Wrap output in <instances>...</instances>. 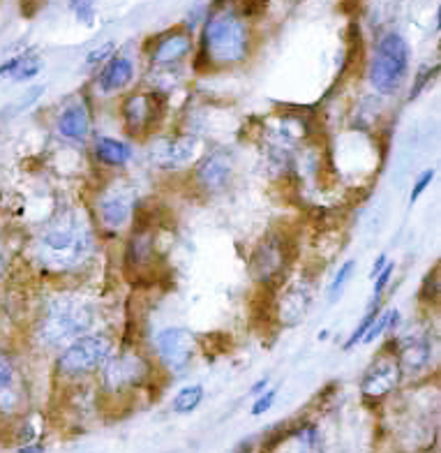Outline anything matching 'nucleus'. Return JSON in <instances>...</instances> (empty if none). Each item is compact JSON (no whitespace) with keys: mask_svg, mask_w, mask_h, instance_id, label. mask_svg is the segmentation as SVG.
<instances>
[{"mask_svg":"<svg viewBox=\"0 0 441 453\" xmlns=\"http://www.w3.org/2000/svg\"><path fill=\"white\" fill-rule=\"evenodd\" d=\"M97 252L95 222L81 209H65L51 218L37 236L35 257L56 275L79 273Z\"/></svg>","mask_w":441,"mask_h":453,"instance_id":"1","label":"nucleus"},{"mask_svg":"<svg viewBox=\"0 0 441 453\" xmlns=\"http://www.w3.org/2000/svg\"><path fill=\"white\" fill-rule=\"evenodd\" d=\"M250 26L243 14L227 3H217L203 21L197 63H203L210 70L240 65L250 56Z\"/></svg>","mask_w":441,"mask_h":453,"instance_id":"2","label":"nucleus"},{"mask_svg":"<svg viewBox=\"0 0 441 453\" xmlns=\"http://www.w3.org/2000/svg\"><path fill=\"white\" fill-rule=\"evenodd\" d=\"M95 305L90 303L88 298L72 292L56 294L42 305L37 317V340L49 349H60L70 345L72 340L90 334V328L95 326Z\"/></svg>","mask_w":441,"mask_h":453,"instance_id":"3","label":"nucleus"},{"mask_svg":"<svg viewBox=\"0 0 441 453\" xmlns=\"http://www.w3.org/2000/svg\"><path fill=\"white\" fill-rule=\"evenodd\" d=\"M412 51L399 33H386L376 42L375 56L368 67V81L379 96H398L409 74Z\"/></svg>","mask_w":441,"mask_h":453,"instance_id":"4","label":"nucleus"},{"mask_svg":"<svg viewBox=\"0 0 441 453\" xmlns=\"http://www.w3.org/2000/svg\"><path fill=\"white\" fill-rule=\"evenodd\" d=\"M114 352V342L102 334H86L63 347L56 358V372L65 380H81L95 375Z\"/></svg>","mask_w":441,"mask_h":453,"instance_id":"5","label":"nucleus"},{"mask_svg":"<svg viewBox=\"0 0 441 453\" xmlns=\"http://www.w3.org/2000/svg\"><path fill=\"white\" fill-rule=\"evenodd\" d=\"M137 188L127 179H111L95 195V222L109 234L123 232L137 213Z\"/></svg>","mask_w":441,"mask_h":453,"instance_id":"6","label":"nucleus"},{"mask_svg":"<svg viewBox=\"0 0 441 453\" xmlns=\"http://www.w3.org/2000/svg\"><path fill=\"white\" fill-rule=\"evenodd\" d=\"M102 388L109 395H123L137 391L153 377V364L134 349H123L104 361L102 365Z\"/></svg>","mask_w":441,"mask_h":453,"instance_id":"7","label":"nucleus"},{"mask_svg":"<svg viewBox=\"0 0 441 453\" xmlns=\"http://www.w3.org/2000/svg\"><path fill=\"white\" fill-rule=\"evenodd\" d=\"M293 248L285 234H269L250 255V278L262 287H278L285 280Z\"/></svg>","mask_w":441,"mask_h":453,"instance_id":"8","label":"nucleus"},{"mask_svg":"<svg viewBox=\"0 0 441 453\" xmlns=\"http://www.w3.org/2000/svg\"><path fill=\"white\" fill-rule=\"evenodd\" d=\"M167 100L157 90H137L130 93L120 102V119L125 126L127 134L132 137H143L156 130V126L164 116Z\"/></svg>","mask_w":441,"mask_h":453,"instance_id":"9","label":"nucleus"},{"mask_svg":"<svg viewBox=\"0 0 441 453\" xmlns=\"http://www.w3.org/2000/svg\"><path fill=\"white\" fill-rule=\"evenodd\" d=\"M197 335L186 326L162 328L156 338V354L169 372H183L194 358Z\"/></svg>","mask_w":441,"mask_h":453,"instance_id":"10","label":"nucleus"},{"mask_svg":"<svg viewBox=\"0 0 441 453\" xmlns=\"http://www.w3.org/2000/svg\"><path fill=\"white\" fill-rule=\"evenodd\" d=\"M197 137H157L150 142L148 162L160 172H179L186 169L199 156Z\"/></svg>","mask_w":441,"mask_h":453,"instance_id":"11","label":"nucleus"},{"mask_svg":"<svg viewBox=\"0 0 441 453\" xmlns=\"http://www.w3.org/2000/svg\"><path fill=\"white\" fill-rule=\"evenodd\" d=\"M194 183L206 195H220L233 180V157L224 150H215L199 157L194 167Z\"/></svg>","mask_w":441,"mask_h":453,"instance_id":"12","label":"nucleus"},{"mask_svg":"<svg viewBox=\"0 0 441 453\" xmlns=\"http://www.w3.org/2000/svg\"><path fill=\"white\" fill-rule=\"evenodd\" d=\"M312 301H315V285L310 278H300L285 287V292L278 298V319L282 326H296L310 312Z\"/></svg>","mask_w":441,"mask_h":453,"instance_id":"13","label":"nucleus"},{"mask_svg":"<svg viewBox=\"0 0 441 453\" xmlns=\"http://www.w3.org/2000/svg\"><path fill=\"white\" fill-rule=\"evenodd\" d=\"M194 49L190 30L176 28L160 35L148 49L150 65L156 67H173L179 65L180 60H186L190 51Z\"/></svg>","mask_w":441,"mask_h":453,"instance_id":"14","label":"nucleus"},{"mask_svg":"<svg viewBox=\"0 0 441 453\" xmlns=\"http://www.w3.org/2000/svg\"><path fill=\"white\" fill-rule=\"evenodd\" d=\"M399 377H402V372H399L395 357H379L370 368L365 370L361 391H363L365 398H386L391 391L398 388Z\"/></svg>","mask_w":441,"mask_h":453,"instance_id":"15","label":"nucleus"},{"mask_svg":"<svg viewBox=\"0 0 441 453\" xmlns=\"http://www.w3.org/2000/svg\"><path fill=\"white\" fill-rule=\"evenodd\" d=\"M60 137H65L67 142L84 143L90 137V111L81 97L72 100L70 104L60 109L58 120H56Z\"/></svg>","mask_w":441,"mask_h":453,"instance_id":"16","label":"nucleus"},{"mask_svg":"<svg viewBox=\"0 0 441 453\" xmlns=\"http://www.w3.org/2000/svg\"><path fill=\"white\" fill-rule=\"evenodd\" d=\"M134 81V63L127 56H111L107 63H102L100 74L95 77L97 88L104 96H114Z\"/></svg>","mask_w":441,"mask_h":453,"instance_id":"17","label":"nucleus"},{"mask_svg":"<svg viewBox=\"0 0 441 453\" xmlns=\"http://www.w3.org/2000/svg\"><path fill=\"white\" fill-rule=\"evenodd\" d=\"M395 361H398L402 375H418L432 361V342H430V338H421V335L405 338L399 342Z\"/></svg>","mask_w":441,"mask_h":453,"instance_id":"18","label":"nucleus"},{"mask_svg":"<svg viewBox=\"0 0 441 453\" xmlns=\"http://www.w3.org/2000/svg\"><path fill=\"white\" fill-rule=\"evenodd\" d=\"M156 262V234L153 226H139L125 245V266L134 271L150 269Z\"/></svg>","mask_w":441,"mask_h":453,"instance_id":"19","label":"nucleus"},{"mask_svg":"<svg viewBox=\"0 0 441 453\" xmlns=\"http://www.w3.org/2000/svg\"><path fill=\"white\" fill-rule=\"evenodd\" d=\"M93 153H95V160L114 169H123L132 162V146L123 139L97 137V142L93 143Z\"/></svg>","mask_w":441,"mask_h":453,"instance_id":"20","label":"nucleus"},{"mask_svg":"<svg viewBox=\"0 0 441 453\" xmlns=\"http://www.w3.org/2000/svg\"><path fill=\"white\" fill-rule=\"evenodd\" d=\"M42 70V58L35 51H24L14 58L0 63V77H10L12 81H30Z\"/></svg>","mask_w":441,"mask_h":453,"instance_id":"21","label":"nucleus"},{"mask_svg":"<svg viewBox=\"0 0 441 453\" xmlns=\"http://www.w3.org/2000/svg\"><path fill=\"white\" fill-rule=\"evenodd\" d=\"M14 384H17V365H14V358L0 347V410L3 411L14 410V405H17Z\"/></svg>","mask_w":441,"mask_h":453,"instance_id":"22","label":"nucleus"},{"mask_svg":"<svg viewBox=\"0 0 441 453\" xmlns=\"http://www.w3.org/2000/svg\"><path fill=\"white\" fill-rule=\"evenodd\" d=\"M398 322H399L398 308H386V311H379V315L375 317V322L370 324L368 334L363 335V340H361V342H368V345H372L375 340H379L384 334H388L391 328L398 326Z\"/></svg>","mask_w":441,"mask_h":453,"instance_id":"23","label":"nucleus"},{"mask_svg":"<svg viewBox=\"0 0 441 453\" xmlns=\"http://www.w3.org/2000/svg\"><path fill=\"white\" fill-rule=\"evenodd\" d=\"M203 400V387L201 384H190V387H183L179 394L173 395L171 410L176 414H190V411L197 410Z\"/></svg>","mask_w":441,"mask_h":453,"instance_id":"24","label":"nucleus"},{"mask_svg":"<svg viewBox=\"0 0 441 453\" xmlns=\"http://www.w3.org/2000/svg\"><path fill=\"white\" fill-rule=\"evenodd\" d=\"M354 271H356V259H346L340 269H338V273H335L333 278V285L328 287V301H331V303H335V298L340 296L342 289L346 287V282L352 280Z\"/></svg>","mask_w":441,"mask_h":453,"instance_id":"25","label":"nucleus"},{"mask_svg":"<svg viewBox=\"0 0 441 453\" xmlns=\"http://www.w3.org/2000/svg\"><path fill=\"white\" fill-rule=\"evenodd\" d=\"M379 311H382V305H379V303H372L370 305V311L365 312V317H363V319H361V324H358V326L354 328V334L349 335V340H346L345 345H342L346 349V352H349V349H354V347H356L358 342L363 340V335L368 334V328H370V324L375 322V317L379 315Z\"/></svg>","mask_w":441,"mask_h":453,"instance_id":"26","label":"nucleus"},{"mask_svg":"<svg viewBox=\"0 0 441 453\" xmlns=\"http://www.w3.org/2000/svg\"><path fill=\"white\" fill-rule=\"evenodd\" d=\"M97 0H70V10L72 14H74V19H77L79 24L84 26H93L95 24V10Z\"/></svg>","mask_w":441,"mask_h":453,"instance_id":"27","label":"nucleus"},{"mask_svg":"<svg viewBox=\"0 0 441 453\" xmlns=\"http://www.w3.org/2000/svg\"><path fill=\"white\" fill-rule=\"evenodd\" d=\"M275 398H278V388H266L263 394L256 395L255 405H252V417H262L270 407L275 405Z\"/></svg>","mask_w":441,"mask_h":453,"instance_id":"28","label":"nucleus"},{"mask_svg":"<svg viewBox=\"0 0 441 453\" xmlns=\"http://www.w3.org/2000/svg\"><path fill=\"white\" fill-rule=\"evenodd\" d=\"M393 271H395V264L388 262L386 266L382 269V273L376 275L375 278V296H372V303H379L384 296V292H386L388 282H391V278H393Z\"/></svg>","mask_w":441,"mask_h":453,"instance_id":"29","label":"nucleus"},{"mask_svg":"<svg viewBox=\"0 0 441 453\" xmlns=\"http://www.w3.org/2000/svg\"><path fill=\"white\" fill-rule=\"evenodd\" d=\"M114 49H116L114 42H104L100 49H93V51L88 54V58H86V65L93 67V65H102V63H107V60L114 56Z\"/></svg>","mask_w":441,"mask_h":453,"instance_id":"30","label":"nucleus"},{"mask_svg":"<svg viewBox=\"0 0 441 453\" xmlns=\"http://www.w3.org/2000/svg\"><path fill=\"white\" fill-rule=\"evenodd\" d=\"M432 180H435V169H425V172L421 173V179L416 180V185H414L412 197H409V203H416L418 199H421V195H423V192L428 190Z\"/></svg>","mask_w":441,"mask_h":453,"instance_id":"31","label":"nucleus"},{"mask_svg":"<svg viewBox=\"0 0 441 453\" xmlns=\"http://www.w3.org/2000/svg\"><path fill=\"white\" fill-rule=\"evenodd\" d=\"M428 81H430V70H428V67H425V70L418 72L416 84H414V88H412V93H409V97H412V100H416V97L421 96V90H423L425 86H428Z\"/></svg>","mask_w":441,"mask_h":453,"instance_id":"32","label":"nucleus"},{"mask_svg":"<svg viewBox=\"0 0 441 453\" xmlns=\"http://www.w3.org/2000/svg\"><path fill=\"white\" fill-rule=\"evenodd\" d=\"M44 96V86H35V88H30V93L26 97H21V104H19V109H26L30 107V104H35L37 97Z\"/></svg>","mask_w":441,"mask_h":453,"instance_id":"33","label":"nucleus"},{"mask_svg":"<svg viewBox=\"0 0 441 453\" xmlns=\"http://www.w3.org/2000/svg\"><path fill=\"white\" fill-rule=\"evenodd\" d=\"M386 264H388V255H379V257H376L375 266H372V271H370L372 280H375L376 275L382 273V269H384V266H386Z\"/></svg>","mask_w":441,"mask_h":453,"instance_id":"34","label":"nucleus"},{"mask_svg":"<svg viewBox=\"0 0 441 453\" xmlns=\"http://www.w3.org/2000/svg\"><path fill=\"white\" fill-rule=\"evenodd\" d=\"M17 453H44V447L40 441H33V444H24V447H19Z\"/></svg>","mask_w":441,"mask_h":453,"instance_id":"35","label":"nucleus"},{"mask_svg":"<svg viewBox=\"0 0 441 453\" xmlns=\"http://www.w3.org/2000/svg\"><path fill=\"white\" fill-rule=\"evenodd\" d=\"M269 384H270V380H269V377H262V380H259V382H256L255 387L250 388V394H252V395H259V394H263V391H266V388H269Z\"/></svg>","mask_w":441,"mask_h":453,"instance_id":"36","label":"nucleus"},{"mask_svg":"<svg viewBox=\"0 0 441 453\" xmlns=\"http://www.w3.org/2000/svg\"><path fill=\"white\" fill-rule=\"evenodd\" d=\"M5 275H7V262H5V257L0 255V282L5 280Z\"/></svg>","mask_w":441,"mask_h":453,"instance_id":"37","label":"nucleus"}]
</instances>
